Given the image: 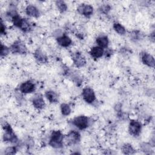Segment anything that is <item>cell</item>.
<instances>
[{
    "mask_svg": "<svg viewBox=\"0 0 155 155\" xmlns=\"http://www.w3.org/2000/svg\"><path fill=\"white\" fill-rule=\"evenodd\" d=\"M11 52L10 47H7L6 45H5L3 43L1 44V47H0V55L1 59H3L5 57H7L10 53Z\"/></svg>",
    "mask_w": 155,
    "mask_h": 155,
    "instance_id": "cell-23",
    "label": "cell"
},
{
    "mask_svg": "<svg viewBox=\"0 0 155 155\" xmlns=\"http://www.w3.org/2000/svg\"><path fill=\"white\" fill-rule=\"evenodd\" d=\"M36 90L35 84L31 81H26L22 82L19 88V91L24 94H30L33 93Z\"/></svg>",
    "mask_w": 155,
    "mask_h": 155,
    "instance_id": "cell-10",
    "label": "cell"
},
{
    "mask_svg": "<svg viewBox=\"0 0 155 155\" xmlns=\"http://www.w3.org/2000/svg\"><path fill=\"white\" fill-rule=\"evenodd\" d=\"M82 97L83 100L88 104H92L96 100L95 92L94 90L90 87H86L82 89Z\"/></svg>",
    "mask_w": 155,
    "mask_h": 155,
    "instance_id": "cell-6",
    "label": "cell"
},
{
    "mask_svg": "<svg viewBox=\"0 0 155 155\" xmlns=\"http://www.w3.org/2000/svg\"><path fill=\"white\" fill-rule=\"evenodd\" d=\"M10 49L13 54H25L27 52V48L25 44L21 40L14 41L10 46Z\"/></svg>",
    "mask_w": 155,
    "mask_h": 155,
    "instance_id": "cell-4",
    "label": "cell"
},
{
    "mask_svg": "<svg viewBox=\"0 0 155 155\" xmlns=\"http://www.w3.org/2000/svg\"><path fill=\"white\" fill-rule=\"evenodd\" d=\"M18 151L17 147L16 146H10L7 147L4 151V154L6 155H10L16 154Z\"/></svg>",
    "mask_w": 155,
    "mask_h": 155,
    "instance_id": "cell-25",
    "label": "cell"
},
{
    "mask_svg": "<svg viewBox=\"0 0 155 155\" xmlns=\"http://www.w3.org/2000/svg\"><path fill=\"white\" fill-rule=\"evenodd\" d=\"M55 5L58 9V10L61 13H65V12H67V8H68V6L67 4H66V2L64 1H61V0H59V1H56L55 2Z\"/></svg>",
    "mask_w": 155,
    "mask_h": 155,
    "instance_id": "cell-22",
    "label": "cell"
},
{
    "mask_svg": "<svg viewBox=\"0 0 155 155\" xmlns=\"http://www.w3.org/2000/svg\"><path fill=\"white\" fill-rule=\"evenodd\" d=\"M142 125L140 122L137 120H131L129 125L128 131L129 134L133 137H138L142 131Z\"/></svg>",
    "mask_w": 155,
    "mask_h": 155,
    "instance_id": "cell-5",
    "label": "cell"
},
{
    "mask_svg": "<svg viewBox=\"0 0 155 155\" xmlns=\"http://www.w3.org/2000/svg\"><path fill=\"white\" fill-rule=\"evenodd\" d=\"M0 33L1 36H3L6 34L7 33V27L5 24V22H4L3 19H1V27H0Z\"/></svg>",
    "mask_w": 155,
    "mask_h": 155,
    "instance_id": "cell-27",
    "label": "cell"
},
{
    "mask_svg": "<svg viewBox=\"0 0 155 155\" xmlns=\"http://www.w3.org/2000/svg\"><path fill=\"white\" fill-rule=\"evenodd\" d=\"M25 13L29 17L38 18L40 16L39 8L33 4H28L25 8Z\"/></svg>",
    "mask_w": 155,
    "mask_h": 155,
    "instance_id": "cell-14",
    "label": "cell"
},
{
    "mask_svg": "<svg viewBox=\"0 0 155 155\" xmlns=\"http://www.w3.org/2000/svg\"><path fill=\"white\" fill-rule=\"evenodd\" d=\"M90 119L85 115L76 116L71 120L73 125L79 130H84L87 129L90 126Z\"/></svg>",
    "mask_w": 155,
    "mask_h": 155,
    "instance_id": "cell-3",
    "label": "cell"
},
{
    "mask_svg": "<svg viewBox=\"0 0 155 155\" xmlns=\"http://www.w3.org/2000/svg\"><path fill=\"white\" fill-rule=\"evenodd\" d=\"M140 59H141L142 62L144 65L151 68L154 67V65H155L154 58V56L151 54L147 52H143L141 53Z\"/></svg>",
    "mask_w": 155,
    "mask_h": 155,
    "instance_id": "cell-13",
    "label": "cell"
},
{
    "mask_svg": "<svg viewBox=\"0 0 155 155\" xmlns=\"http://www.w3.org/2000/svg\"><path fill=\"white\" fill-rule=\"evenodd\" d=\"M121 151L122 153L125 154H134L136 150L133 147V146L130 143H125L121 147Z\"/></svg>",
    "mask_w": 155,
    "mask_h": 155,
    "instance_id": "cell-20",
    "label": "cell"
},
{
    "mask_svg": "<svg viewBox=\"0 0 155 155\" xmlns=\"http://www.w3.org/2000/svg\"><path fill=\"white\" fill-rule=\"evenodd\" d=\"M81 140V134L76 130H71L64 137V140L67 145H71L78 143Z\"/></svg>",
    "mask_w": 155,
    "mask_h": 155,
    "instance_id": "cell-8",
    "label": "cell"
},
{
    "mask_svg": "<svg viewBox=\"0 0 155 155\" xmlns=\"http://www.w3.org/2000/svg\"><path fill=\"white\" fill-rule=\"evenodd\" d=\"M77 12L85 18H89L93 15L94 12V8L91 4L82 3L78 6Z\"/></svg>",
    "mask_w": 155,
    "mask_h": 155,
    "instance_id": "cell-7",
    "label": "cell"
},
{
    "mask_svg": "<svg viewBox=\"0 0 155 155\" xmlns=\"http://www.w3.org/2000/svg\"><path fill=\"white\" fill-rule=\"evenodd\" d=\"M104 51L105 49L96 45L92 47L90 51H89V54L90 56L94 59H97L101 58L102 56H104Z\"/></svg>",
    "mask_w": 155,
    "mask_h": 155,
    "instance_id": "cell-15",
    "label": "cell"
},
{
    "mask_svg": "<svg viewBox=\"0 0 155 155\" xmlns=\"http://www.w3.org/2000/svg\"><path fill=\"white\" fill-rule=\"evenodd\" d=\"M150 148H151L150 145L148 144V143H143L141 145V149H142V151H145V153H147V151H151V150H150Z\"/></svg>",
    "mask_w": 155,
    "mask_h": 155,
    "instance_id": "cell-28",
    "label": "cell"
},
{
    "mask_svg": "<svg viewBox=\"0 0 155 155\" xmlns=\"http://www.w3.org/2000/svg\"><path fill=\"white\" fill-rule=\"evenodd\" d=\"M2 127L4 131L2 134V140L5 142L11 143H16V142H18V137L15 133L10 124L7 122H4L2 124Z\"/></svg>",
    "mask_w": 155,
    "mask_h": 155,
    "instance_id": "cell-2",
    "label": "cell"
},
{
    "mask_svg": "<svg viewBox=\"0 0 155 155\" xmlns=\"http://www.w3.org/2000/svg\"><path fill=\"white\" fill-rule=\"evenodd\" d=\"M34 58L39 64H45L48 62V59L46 54L40 48H37L34 52Z\"/></svg>",
    "mask_w": 155,
    "mask_h": 155,
    "instance_id": "cell-16",
    "label": "cell"
},
{
    "mask_svg": "<svg viewBox=\"0 0 155 155\" xmlns=\"http://www.w3.org/2000/svg\"><path fill=\"white\" fill-rule=\"evenodd\" d=\"M45 97L51 104H56L58 102L59 96L58 94L53 90H47L45 92Z\"/></svg>",
    "mask_w": 155,
    "mask_h": 155,
    "instance_id": "cell-18",
    "label": "cell"
},
{
    "mask_svg": "<svg viewBox=\"0 0 155 155\" xmlns=\"http://www.w3.org/2000/svg\"><path fill=\"white\" fill-rule=\"evenodd\" d=\"M56 42L61 47L67 48L71 46L73 44V41L68 35L65 34H62L59 35L56 39Z\"/></svg>",
    "mask_w": 155,
    "mask_h": 155,
    "instance_id": "cell-12",
    "label": "cell"
},
{
    "mask_svg": "<svg viewBox=\"0 0 155 155\" xmlns=\"http://www.w3.org/2000/svg\"><path fill=\"white\" fill-rule=\"evenodd\" d=\"M110 10H111V6L110 5V4H104L101 5L99 8V10L101 12V13H102L104 15H107L108 13L110 11Z\"/></svg>",
    "mask_w": 155,
    "mask_h": 155,
    "instance_id": "cell-26",
    "label": "cell"
},
{
    "mask_svg": "<svg viewBox=\"0 0 155 155\" xmlns=\"http://www.w3.org/2000/svg\"><path fill=\"white\" fill-rule=\"evenodd\" d=\"M96 44L97 46L106 49L108 48L109 45V39L107 35H101L98 36L95 39Z\"/></svg>",
    "mask_w": 155,
    "mask_h": 155,
    "instance_id": "cell-17",
    "label": "cell"
},
{
    "mask_svg": "<svg viewBox=\"0 0 155 155\" xmlns=\"http://www.w3.org/2000/svg\"><path fill=\"white\" fill-rule=\"evenodd\" d=\"M60 110L61 114L64 116H69L71 113V108L70 105L67 103H62L60 105Z\"/></svg>",
    "mask_w": 155,
    "mask_h": 155,
    "instance_id": "cell-21",
    "label": "cell"
},
{
    "mask_svg": "<svg viewBox=\"0 0 155 155\" xmlns=\"http://www.w3.org/2000/svg\"><path fill=\"white\" fill-rule=\"evenodd\" d=\"M31 104L33 107L38 110H41L45 107V102L41 94H36L32 97Z\"/></svg>",
    "mask_w": 155,
    "mask_h": 155,
    "instance_id": "cell-11",
    "label": "cell"
},
{
    "mask_svg": "<svg viewBox=\"0 0 155 155\" xmlns=\"http://www.w3.org/2000/svg\"><path fill=\"white\" fill-rule=\"evenodd\" d=\"M73 62L77 68H82L87 64L85 57L79 51H76L71 56Z\"/></svg>",
    "mask_w": 155,
    "mask_h": 155,
    "instance_id": "cell-9",
    "label": "cell"
},
{
    "mask_svg": "<svg viewBox=\"0 0 155 155\" xmlns=\"http://www.w3.org/2000/svg\"><path fill=\"white\" fill-rule=\"evenodd\" d=\"M113 28L116 33L118 35L124 36L126 34V29L119 22H114L113 25Z\"/></svg>",
    "mask_w": 155,
    "mask_h": 155,
    "instance_id": "cell-19",
    "label": "cell"
},
{
    "mask_svg": "<svg viewBox=\"0 0 155 155\" xmlns=\"http://www.w3.org/2000/svg\"><path fill=\"white\" fill-rule=\"evenodd\" d=\"M130 38L132 40L136 41H139L142 38V33L140 31L134 30L130 33Z\"/></svg>",
    "mask_w": 155,
    "mask_h": 155,
    "instance_id": "cell-24",
    "label": "cell"
},
{
    "mask_svg": "<svg viewBox=\"0 0 155 155\" xmlns=\"http://www.w3.org/2000/svg\"><path fill=\"white\" fill-rule=\"evenodd\" d=\"M64 136L60 130H53L50 136L48 145L53 148L60 149L63 147Z\"/></svg>",
    "mask_w": 155,
    "mask_h": 155,
    "instance_id": "cell-1",
    "label": "cell"
}]
</instances>
